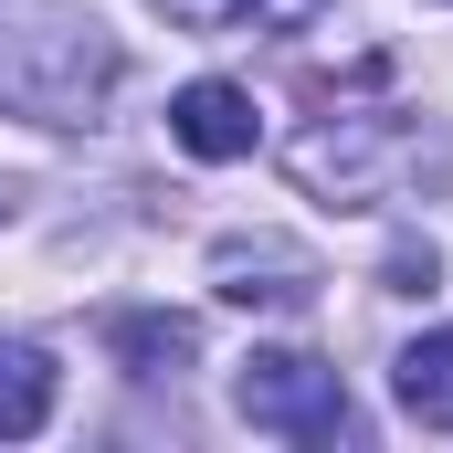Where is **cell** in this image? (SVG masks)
I'll return each instance as SVG.
<instances>
[{"label":"cell","mask_w":453,"mask_h":453,"mask_svg":"<svg viewBox=\"0 0 453 453\" xmlns=\"http://www.w3.org/2000/svg\"><path fill=\"white\" fill-rule=\"evenodd\" d=\"M232 401H242L253 433H285V443H348V390H338V369L306 358V348H253L242 380H232Z\"/></svg>","instance_id":"cell-2"},{"label":"cell","mask_w":453,"mask_h":453,"mask_svg":"<svg viewBox=\"0 0 453 453\" xmlns=\"http://www.w3.org/2000/svg\"><path fill=\"white\" fill-rule=\"evenodd\" d=\"M169 137H180L190 158H253L264 116H253V96H242V85L201 74V85H180V96H169Z\"/></svg>","instance_id":"cell-3"},{"label":"cell","mask_w":453,"mask_h":453,"mask_svg":"<svg viewBox=\"0 0 453 453\" xmlns=\"http://www.w3.org/2000/svg\"><path fill=\"white\" fill-rule=\"evenodd\" d=\"M53 358L42 348H21V338H0V443H21V433H42L53 422Z\"/></svg>","instance_id":"cell-7"},{"label":"cell","mask_w":453,"mask_h":453,"mask_svg":"<svg viewBox=\"0 0 453 453\" xmlns=\"http://www.w3.org/2000/svg\"><path fill=\"white\" fill-rule=\"evenodd\" d=\"M390 390H401V411L422 422V433H453V327L401 348V369H390Z\"/></svg>","instance_id":"cell-5"},{"label":"cell","mask_w":453,"mask_h":453,"mask_svg":"<svg viewBox=\"0 0 453 453\" xmlns=\"http://www.w3.org/2000/svg\"><path fill=\"white\" fill-rule=\"evenodd\" d=\"M106 348L137 369V380H169V369H190V358H201V327H190V317L137 306V317H116V327H106Z\"/></svg>","instance_id":"cell-6"},{"label":"cell","mask_w":453,"mask_h":453,"mask_svg":"<svg viewBox=\"0 0 453 453\" xmlns=\"http://www.w3.org/2000/svg\"><path fill=\"white\" fill-rule=\"evenodd\" d=\"M211 285H222L232 306H306L317 296V264L296 242H222L211 253Z\"/></svg>","instance_id":"cell-4"},{"label":"cell","mask_w":453,"mask_h":453,"mask_svg":"<svg viewBox=\"0 0 453 453\" xmlns=\"http://www.w3.org/2000/svg\"><path fill=\"white\" fill-rule=\"evenodd\" d=\"M116 85V42L96 21L32 0L21 11V42L0 53V106H32V116H85L96 96Z\"/></svg>","instance_id":"cell-1"},{"label":"cell","mask_w":453,"mask_h":453,"mask_svg":"<svg viewBox=\"0 0 453 453\" xmlns=\"http://www.w3.org/2000/svg\"><path fill=\"white\" fill-rule=\"evenodd\" d=\"M433 274H443L433 242H401V253H390V296H433Z\"/></svg>","instance_id":"cell-8"},{"label":"cell","mask_w":453,"mask_h":453,"mask_svg":"<svg viewBox=\"0 0 453 453\" xmlns=\"http://www.w3.org/2000/svg\"><path fill=\"white\" fill-rule=\"evenodd\" d=\"M169 11H180V21H211V32H222V21H253V0H169Z\"/></svg>","instance_id":"cell-9"}]
</instances>
